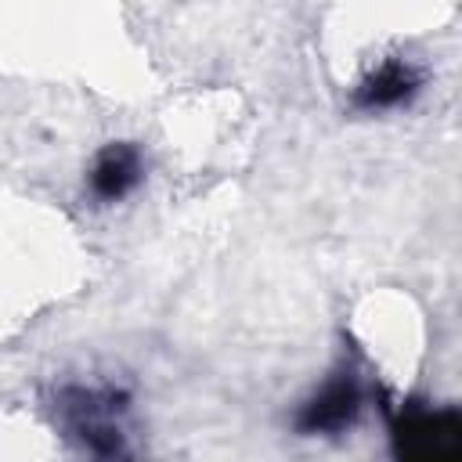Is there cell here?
<instances>
[{"mask_svg":"<svg viewBox=\"0 0 462 462\" xmlns=\"http://www.w3.org/2000/svg\"><path fill=\"white\" fill-rule=\"evenodd\" d=\"M58 411L65 430L90 451V455H123V426L119 419L130 411V393L123 386H65L58 393Z\"/></svg>","mask_w":462,"mask_h":462,"instance_id":"obj_1","label":"cell"},{"mask_svg":"<svg viewBox=\"0 0 462 462\" xmlns=\"http://www.w3.org/2000/svg\"><path fill=\"white\" fill-rule=\"evenodd\" d=\"M365 411V390L354 368H339L328 375L292 415V430L300 437H339L357 426Z\"/></svg>","mask_w":462,"mask_h":462,"instance_id":"obj_2","label":"cell"},{"mask_svg":"<svg viewBox=\"0 0 462 462\" xmlns=\"http://www.w3.org/2000/svg\"><path fill=\"white\" fill-rule=\"evenodd\" d=\"M422 87H426V69L404 54H390L357 79V87L350 90V108L361 116L397 112L408 108L422 94Z\"/></svg>","mask_w":462,"mask_h":462,"instance_id":"obj_3","label":"cell"},{"mask_svg":"<svg viewBox=\"0 0 462 462\" xmlns=\"http://www.w3.org/2000/svg\"><path fill=\"white\" fill-rule=\"evenodd\" d=\"M148 177V159L137 141H108L94 152L83 188L97 206H119L126 202Z\"/></svg>","mask_w":462,"mask_h":462,"instance_id":"obj_4","label":"cell"},{"mask_svg":"<svg viewBox=\"0 0 462 462\" xmlns=\"http://www.w3.org/2000/svg\"><path fill=\"white\" fill-rule=\"evenodd\" d=\"M397 451L401 455H433V458H455L458 455V419L455 411H419L401 419L397 426Z\"/></svg>","mask_w":462,"mask_h":462,"instance_id":"obj_5","label":"cell"}]
</instances>
